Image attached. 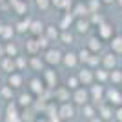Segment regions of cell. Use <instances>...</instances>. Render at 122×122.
<instances>
[{
  "mask_svg": "<svg viewBox=\"0 0 122 122\" xmlns=\"http://www.w3.org/2000/svg\"><path fill=\"white\" fill-rule=\"evenodd\" d=\"M53 98L58 102H69V98H71V89L67 86H58L53 89Z\"/></svg>",
  "mask_w": 122,
  "mask_h": 122,
  "instance_id": "2e32d148",
  "label": "cell"
},
{
  "mask_svg": "<svg viewBox=\"0 0 122 122\" xmlns=\"http://www.w3.org/2000/svg\"><path fill=\"white\" fill-rule=\"evenodd\" d=\"M115 4H117L118 7H122V0H117V2H115Z\"/></svg>",
  "mask_w": 122,
  "mask_h": 122,
  "instance_id": "b9f144b4",
  "label": "cell"
},
{
  "mask_svg": "<svg viewBox=\"0 0 122 122\" xmlns=\"http://www.w3.org/2000/svg\"><path fill=\"white\" fill-rule=\"evenodd\" d=\"M95 33H97L104 42H109L113 36L117 35V29H115V24H113L111 20H107V18H106L104 22H100V24L95 27Z\"/></svg>",
  "mask_w": 122,
  "mask_h": 122,
  "instance_id": "7a4b0ae2",
  "label": "cell"
},
{
  "mask_svg": "<svg viewBox=\"0 0 122 122\" xmlns=\"http://www.w3.org/2000/svg\"><path fill=\"white\" fill-rule=\"evenodd\" d=\"M76 76H78V80H80V86H91V84H95V69H91V67H80V71L76 73Z\"/></svg>",
  "mask_w": 122,
  "mask_h": 122,
  "instance_id": "52a82bcc",
  "label": "cell"
},
{
  "mask_svg": "<svg viewBox=\"0 0 122 122\" xmlns=\"http://www.w3.org/2000/svg\"><path fill=\"white\" fill-rule=\"evenodd\" d=\"M71 100L75 102L76 106H84V104H87V102H91V97H89V87L87 86H80L76 87L75 91L71 93Z\"/></svg>",
  "mask_w": 122,
  "mask_h": 122,
  "instance_id": "3957f363",
  "label": "cell"
},
{
  "mask_svg": "<svg viewBox=\"0 0 122 122\" xmlns=\"http://www.w3.org/2000/svg\"><path fill=\"white\" fill-rule=\"evenodd\" d=\"M7 86H11L13 89H20V87L24 86V75H22V71L9 73V76H7Z\"/></svg>",
  "mask_w": 122,
  "mask_h": 122,
  "instance_id": "d6986e66",
  "label": "cell"
},
{
  "mask_svg": "<svg viewBox=\"0 0 122 122\" xmlns=\"http://www.w3.org/2000/svg\"><path fill=\"white\" fill-rule=\"evenodd\" d=\"M73 24H75V16L69 13V11H64V15L60 16V20H58V27L60 29H73Z\"/></svg>",
  "mask_w": 122,
  "mask_h": 122,
  "instance_id": "44dd1931",
  "label": "cell"
},
{
  "mask_svg": "<svg viewBox=\"0 0 122 122\" xmlns=\"http://www.w3.org/2000/svg\"><path fill=\"white\" fill-rule=\"evenodd\" d=\"M60 27L58 25H51V24H46V31H44V35L49 38V42H55L58 40V36H60Z\"/></svg>",
  "mask_w": 122,
  "mask_h": 122,
  "instance_id": "484cf974",
  "label": "cell"
},
{
  "mask_svg": "<svg viewBox=\"0 0 122 122\" xmlns=\"http://www.w3.org/2000/svg\"><path fill=\"white\" fill-rule=\"evenodd\" d=\"M109 82L113 86H122V67H115L109 71Z\"/></svg>",
  "mask_w": 122,
  "mask_h": 122,
  "instance_id": "4dcf8cb0",
  "label": "cell"
},
{
  "mask_svg": "<svg viewBox=\"0 0 122 122\" xmlns=\"http://www.w3.org/2000/svg\"><path fill=\"white\" fill-rule=\"evenodd\" d=\"M86 47L91 51V53H100L102 47H104V40H102V38L97 35V33H93V35L87 36V40H86Z\"/></svg>",
  "mask_w": 122,
  "mask_h": 122,
  "instance_id": "7c38bea8",
  "label": "cell"
},
{
  "mask_svg": "<svg viewBox=\"0 0 122 122\" xmlns=\"http://www.w3.org/2000/svg\"><path fill=\"white\" fill-rule=\"evenodd\" d=\"M0 69L4 73H13V71H16V64H15V58L13 56H2L0 58Z\"/></svg>",
  "mask_w": 122,
  "mask_h": 122,
  "instance_id": "ffe728a7",
  "label": "cell"
},
{
  "mask_svg": "<svg viewBox=\"0 0 122 122\" xmlns=\"http://www.w3.org/2000/svg\"><path fill=\"white\" fill-rule=\"evenodd\" d=\"M42 80H44L47 89H55V87L58 86V75H56V71L49 66L42 71Z\"/></svg>",
  "mask_w": 122,
  "mask_h": 122,
  "instance_id": "8992f818",
  "label": "cell"
},
{
  "mask_svg": "<svg viewBox=\"0 0 122 122\" xmlns=\"http://www.w3.org/2000/svg\"><path fill=\"white\" fill-rule=\"evenodd\" d=\"M4 49H5V56H18L20 55V47L16 46V42L15 40H7L4 42Z\"/></svg>",
  "mask_w": 122,
  "mask_h": 122,
  "instance_id": "d4e9b609",
  "label": "cell"
},
{
  "mask_svg": "<svg viewBox=\"0 0 122 122\" xmlns=\"http://www.w3.org/2000/svg\"><path fill=\"white\" fill-rule=\"evenodd\" d=\"M76 55H78V60H80V64H84V66H86L87 60H89V56H91V51H89L86 46H84V47H80V49L76 51Z\"/></svg>",
  "mask_w": 122,
  "mask_h": 122,
  "instance_id": "836d02e7",
  "label": "cell"
},
{
  "mask_svg": "<svg viewBox=\"0 0 122 122\" xmlns=\"http://www.w3.org/2000/svg\"><path fill=\"white\" fill-rule=\"evenodd\" d=\"M66 86L69 87L71 91H75L76 87H80V80H78V76H76V75L67 76V80H66Z\"/></svg>",
  "mask_w": 122,
  "mask_h": 122,
  "instance_id": "d590c367",
  "label": "cell"
},
{
  "mask_svg": "<svg viewBox=\"0 0 122 122\" xmlns=\"http://www.w3.org/2000/svg\"><path fill=\"white\" fill-rule=\"evenodd\" d=\"M117 56H118V55H115L113 51H107V53H104V55H102V64H100V66H102V67H106L107 71H111V69L118 67V64H120V62H118Z\"/></svg>",
  "mask_w": 122,
  "mask_h": 122,
  "instance_id": "4fadbf2b",
  "label": "cell"
},
{
  "mask_svg": "<svg viewBox=\"0 0 122 122\" xmlns=\"http://www.w3.org/2000/svg\"><path fill=\"white\" fill-rule=\"evenodd\" d=\"M95 82H98V84H106V82H109V71H107L106 67H97L95 69Z\"/></svg>",
  "mask_w": 122,
  "mask_h": 122,
  "instance_id": "f1b7e54d",
  "label": "cell"
},
{
  "mask_svg": "<svg viewBox=\"0 0 122 122\" xmlns=\"http://www.w3.org/2000/svg\"><path fill=\"white\" fill-rule=\"evenodd\" d=\"M29 25H31V18L25 20L24 16H22L20 20L15 24V31L18 33V35H22V33H27V35H29Z\"/></svg>",
  "mask_w": 122,
  "mask_h": 122,
  "instance_id": "f546056e",
  "label": "cell"
},
{
  "mask_svg": "<svg viewBox=\"0 0 122 122\" xmlns=\"http://www.w3.org/2000/svg\"><path fill=\"white\" fill-rule=\"evenodd\" d=\"M82 117L87 118V120H91L93 117H97V106L93 104V102H87L82 106Z\"/></svg>",
  "mask_w": 122,
  "mask_h": 122,
  "instance_id": "4316f807",
  "label": "cell"
},
{
  "mask_svg": "<svg viewBox=\"0 0 122 122\" xmlns=\"http://www.w3.org/2000/svg\"><path fill=\"white\" fill-rule=\"evenodd\" d=\"M15 25H9V24H2V27H0V38L2 40H11L13 38V35H15Z\"/></svg>",
  "mask_w": 122,
  "mask_h": 122,
  "instance_id": "83f0119b",
  "label": "cell"
},
{
  "mask_svg": "<svg viewBox=\"0 0 122 122\" xmlns=\"http://www.w3.org/2000/svg\"><path fill=\"white\" fill-rule=\"evenodd\" d=\"M2 86H4V84H2V80H0V89H2Z\"/></svg>",
  "mask_w": 122,
  "mask_h": 122,
  "instance_id": "7bdbcfd3",
  "label": "cell"
},
{
  "mask_svg": "<svg viewBox=\"0 0 122 122\" xmlns=\"http://www.w3.org/2000/svg\"><path fill=\"white\" fill-rule=\"evenodd\" d=\"M62 56H64V51L60 47H55V46H49L46 51H42V58L49 67H56V66H62Z\"/></svg>",
  "mask_w": 122,
  "mask_h": 122,
  "instance_id": "6da1fadb",
  "label": "cell"
},
{
  "mask_svg": "<svg viewBox=\"0 0 122 122\" xmlns=\"http://www.w3.org/2000/svg\"><path fill=\"white\" fill-rule=\"evenodd\" d=\"M5 56V49H4V42H0V58Z\"/></svg>",
  "mask_w": 122,
  "mask_h": 122,
  "instance_id": "f35d334b",
  "label": "cell"
},
{
  "mask_svg": "<svg viewBox=\"0 0 122 122\" xmlns=\"http://www.w3.org/2000/svg\"><path fill=\"white\" fill-rule=\"evenodd\" d=\"M93 29V24L89 20V16L87 18H75V24H73V31H75L76 35H89Z\"/></svg>",
  "mask_w": 122,
  "mask_h": 122,
  "instance_id": "5b68a950",
  "label": "cell"
},
{
  "mask_svg": "<svg viewBox=\"0 0 122 122\" xmlns=\"http://www.w3.org/2000/svg\"><path fill=\"white\" fill-rule=\"evenodd\" d=\"M78 64H80V60H78L76 51H73V49L64 51V56H62V66L67 67V69H75Z\"/></svg>",
  "mask_w": 122,
  "mask_h": 122,
  "instance_id": "8fae6325",
  "label": "cell"
},
{
  "mask_svg": "<svg viewBox=\"0 0 122 122\" xmlns=\"http://www.w3.org/2000/svg\"><path fill=\"white\" fill-rule=\"evenodd\" d=\"M46 62H44V58L42 56H38V55H35V56H29V64H27V67L29 69H33V71H44L46 69Z\"/></svg>",
  "mask_w": 122,
  "mask_h": 122,
  "instance_id": "7402d4cb",
  "label": "cell"
},
{
  "mask_svg": "<svg viewBox=\"0 0 122 122\" xmlns=\"http://www.w3.org/2000/svg\"><path fill=\"white\" fill-rule=\"evenodd\" d=\"M0 95H2L4 98H7V100H11V97H13V87H11V86H2Z\"/></svg>",
  "mask_w": 122,
  "mask_h": 122,
  "instance_id": "8d00e7d4",
  "label": "cell"
},
{
  "mask_svg": "<svg viewBox=\"0 0 122 122\" xmlns=\"http://www.w3.org/2000/svg\"><path fill=\"white\" fill-rule=\"evenodd\" d=\"M46 31V22L40 18H31V25H29V35L33 36H40Z\"/></svg>",
  "mask_w": 122,
  "mask_h": 122,
  "instance_id": "ac0fdd59",
  "label": "cell"
},
{
  "mask_svg": "<svg viewBox=\"0 0 122 122\" xmlns=\"http://www.w3.org/2000/svg\"><path fill=\"white\" fill-rule=\"evenodd\" d=\"M86 4H87V9H89V15H93V13H100V9L104 7L102 0H86Z\"/></svg>",
  "mask_w": 122,
  "mask_h": 122,
  "instance_id": "d6a6232c",
  "label": "cell"
},
{
  "mask_svg": "<svg viewBox=\"0 0 122 122\" xmlns=\"http://www.w3.org/2000/svg\"><path fill=\"white\" fill-rule=\"evenodd\" d=\"M89 122H106V120H104V118H100V117L97 115V117H93V118H91Z\"/></svg>",
  "mask_w": 122,
  "mask_h": 122,
  "instance_id": "60d3db41",
  "label": "cell"
},
{
  "mask_svg": "<svg viewBox=\"0 0 122 122\" xmlns=\"http://www.w3.org/2000/svg\"><path fill=\"white\" fill-rule=\"evenodd\" d=\"M120 66H122V58H120Z\"/></svg>",
  "mask_w": 122,
  "mask_h": 122,
  "instance_id": "f6af8a7d",
  "label": "cell"
},
{
  "mask_svg": "<svg viewBox=\"0 0 122 122\" xmlns=\"http://www.w3.org/2000/svg\"><path fill=\"white\" fill-rule=\"evenodd\" d=\"M24 51L27 53V56H35V55H40V44H38V38L33 35H29L27 40H24Z\"/></svg>",
  "mask_w": 122,
  "mask_h": 122,
  "instance_id": "30bf717a",
  "label": "cell"
},
{
  "mask_svg": "<svg viewBox=\"0 0 122 122\" xmlns=\"http://www.w3.org/2000/svg\"><path fill=\"white\" fill-rule=\"evenodd\" d=\"M25 2H33V0H25Z\"/></svg>",
  "mask_w": 122,
  "mask_h": 122,
  "instance_id": "ee69618b",
  "label": "cell"
},
{
  "mask_svg": "<svg viewBox=\"0 0 122 122\" xmlns=\"http://www.w3.org/2000/svg\"><path fill=\"white\" fill-rule=\"evenodd\" d=\"M44 91H46V84H44V80H42L40 76H33V78L29 80V93H33V95H36V97H40Z\"/></svg>",
  "mask_w": 122,
  "mask_h": 122,
  "instance_id": "9a60e30c",
  "label": "cell"
},
{
  "mask_svg": "<svg viewBox=\"0 0 122 122\" xmlns=\"http://www.w3.org/2000/svg\"><path fill=\"white\" fill-rule=\"evenodd\" d=\"M97 115L107 122L109 118L115 117V109H113V106L109 102H102V104H98V107H97Z\"/></svg>",
  "mask_w": 122,
  "mask_h": 122,
  "instance_id": "5bb4252c",
  "label": "cell"
},
{
  "mask_svg": "<svg viewBox=\"0 0 122 122\" xmlns=\"http://www.w3.org/2000/svg\"><path fill=\"white\" fill-rule=\"evenodd\" d=\"M75 36L76 33L71 29H62L60 31V36H58V42H62L64 46H71V44H75Z\"/></svg>",
  "mask_w": 122,
  "mask_h": 122,
  "instance_id": "cb8c5ba5",
  "label": "cell"
},
{
  "mask_svg": "<svg viewBox=\"0 0 122 122\" xmlns=\"http://www.w3.org/2000/svg\"><path fill=\"white\" fill-rule=\"evenodd\" d=\"M33 4H35V7L40 13H44V11H47L49 7H53L51 5V0H33Z\"/></svg>",
  "mask_w": 122,
  "mask_h": 122,
  "instance_id": "e575fe53",
  "label": "cell"
},
{
  "mask_svg": "<svg viewBox=\"0 0 122 122\" xmlns=\"http://www.w3.org/2000/svg\"><path fill=\"white\" fill-rule=\"evenodd\" d=\"M33 102H35V98H33V93H22L20 97H18V102H16V104H18V106L20 107H31V104H33Z\"/></svg>",
  "mask_w": 122,
  "mask_h": 122,
  "instance_id": "1f68e13d",
  "label": "cell"
},
{
  "mask_svg": "<svg viewBox=\"0 0 122 122\" xmlns=\"http://www.w3.org/2000/svg\"><path fill=\"white\" fill-rule=\"evenodd\" d=\"M58 117L62 120H71L75 117V106L69 104V102H62L60 107H58Z\"/></svg>",
  "mask_w": 122,
  "mask_h": 122,
  "instance_id": "e0dca14e",
  "label": "cell"
},
{
  "mask_svg": "<svg viewBox=\"0 0 122 122\" xmlns=\"http://www.w3.org/2000/svg\"><path fill=\"white\" fill-rule=\"evenodd\" d=\"M115 2H117V0H102V4H104V5H113Z\"/></svg>",
  "mask_w": 122,
  "mask_h": 122,
  "instance_id": "ab89813d",
  "label": "cell"
},
{
  "mask_svg": "<svg viewBox=\"0 0 122 122\" xmlns=\"http://www.w3.org/2000/svg\"><path fill=\"white\" fill-rule=\"evenodd\" d=\"M69 13H71L75 18H87V16H89V9H87V4L84 0H75L73 5H71V9H69Z\"/></svg>",
  "mask_w": 122,
  "mask_h": 122,
  "instance_id": "ba28073f",
  "label": "cell"
},
{
  "mask_svg": "<svg viewBox=\"0 0 122 122\" xmlns=\"http://www.w3.org/2000/svg\"><path fill=\"white\" fill-rule=\"evenodd\" d=\"M89 97H91L95 106H97V104H102V102L106 100V87H104V84H98V82L91 84V86H89Z\"/></svg>",
  "mask_w": 122,
  "mask_h": 122,
  "instance_id": "277c9868",
  "label": "cell"
},
{
  "mask_svg": "<svg viewBox=\"0 0 122 122\" xmlns=\"http://www.w3.org/2000/svg\"><path fill=\"white\" fill-rule=\"evenodd\" d=\"M106 102H109V104L115 106V107L122 106V93H120V89H118L117 86L106 87Z\"/></svg>",
  "mask_w": 122,
  "mask_h": 122,
  "instance_id": "9c48e42d",
  "label": "cell"
},
{
  "mask_svg": "<svg viewBox=\"0 0 122 122\" xmlns=\"http://www.w3.org/2000/svg\"><path fill=\"white\" fill-rule=\"evenodd\" d=\"M115 118H117L118 122H122V106H118L117 109H115Z\"/></svg>",
  "mask_w": 122,
  "mask_h": 122,
  "instance_id": "74e56055",
  "label": "cell"
},
{
  "mask_svg": "<svg viewBox=\"0 0 122 122\" xmlns=\"http://www.w3.org/2000/svg\"><path fill=\"white\" fill-rule=\"evenodd\" d=\"M109 51H113L115 55L122 56V33H117L109 40Z\"/></svg>",
  "mask_w": 122,
  "mask_h": 122,
  "instance_id": "603a6c76",
  "label": "cell"
}]
</instances>
